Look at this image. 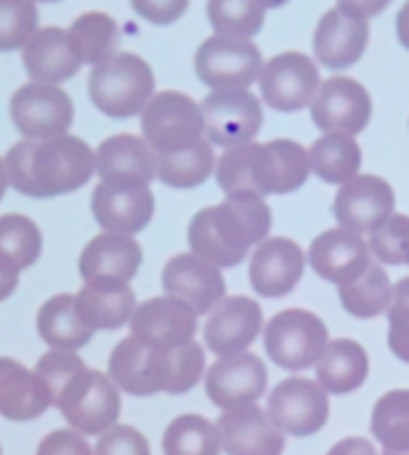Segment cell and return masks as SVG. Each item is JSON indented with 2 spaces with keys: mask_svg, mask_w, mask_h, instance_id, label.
I'll list each match as a JSON object with an SVG mask.
<instances>
[{
  "mask_svg": "<svg viewBox=\"0 0 409 455\" xmlns=\"http://www.w3.org/2000/svg\"><path fill=\"white\" fill-rule=\"evenodd\" d=\"M8 187L24 197L51 200L85 187L96 173V149L72 136L61 133L53 139H21L5 155Z\"/></svg>",
  "mask_w": 409,
  "mask_h": 455,
  "instance_id": "cell-1",
  "label": "cell"
},
{
  "mask_svg": "<svg viewBox=\"0 0 409 455\" xmlns=\"http://www.w3.org/2000/svg\"><path fill=\"white\" fill-rule=\"evenodd\" d=\"M271 224L274 216L266 197L226 195L224 203L194 213L186 232L189 251L221 272L234 269L269 237Z\"/></svg>",
  "mask_w": 409,
  "mask_h": 455,
  "instance_id": "cell-2",
  "label": "cell"
},
{
  "mask_svg": "<svg viewBox=\"0 0 409 455\" xmlns=\"http://www.w3.org/2000/svg\"><path fill=\"white\" fill-rule=\"evenodd\" d=\"M88 93L98 112L114 120H128L141 115L154 96V72L138 53L117 51L106 61L90 67Z\"/></svg>",
  "mask_w": 409,
  "mask_h": 455,
  "instance_id": "cell-3",
  "label": "cell"
},
{
  "mask_svg": "<svg viewBox=\"0 0 409 455\" xmlns=\"http://www.w3.org/2000/svg\"><path fill=\"white\" fill-rule=\"evenodd\" d=\"M330 344L327 325L309 309H285L263 325V349L282 371H311Z\"/></svg>",
  "mask_w": 409,
  "mask_h": 455,
  "instance_id": "cell-4",
  "label": "cell"
},
{
  "mask_svg": "<svg viewBox=\"0 0 409 455\" xmlns=\"http://www.w3.org/2000/svg\"><path fill=\"white\" fill-rule=\"evenodd\" d=\"M141 136L157 155L181 152L205 139L202 107L184 91H162L141 112Z\"/></svg>",
  "mask_w": 409,
  "mask_h": 455,
  "instance_id": "cell-5",
  "label": "cell"
},
{
  "mask_svg": "<svg viewBox=\"0 0 409 455\" xmlns=\"http://www.w3.org/2000/svg\"><path fill=\"white\" fill-rule=\"evenodd\" d=\"M120 395L122 392L112 384L106 373L85 368L61 392V397L56 400V408L69 424V429L98 437L106 429L120 424V413H122Z\"/></svg>",
  "mask_w": 409,
  "mask_h": 455,
  "instance_id": "cell-6",
  "label": "cell"
},
{
  "mask_svg": "<svg viewBox=\"0 0 409 455\" xmlns=\"http://www.w3.org/2000/svg\"><path fill=\"white\" fill-rule=\"evenodd\" d=\"M202 107L205 139L213 147L232 149L256 141L263 128V104L250 88L210 91Z\"/></svg>",
  "mask_w": 409,
  "mask_h": 455,
  "instance_id": "cell-7",
  "label": "cell"
},
{
  "mask_svg": "<svg viewBox=\"0 0 409 455\" xmlns=\"http://www.w3.org/2000/svg\"><path fill=\"white\" fill-rule=\"evenodd\" d=\"M8 117L21 133V139L43 141L69 133V125L75 120V104L61 85L29 80L13 91L8 101Z\"/></svg>",
  "mask_w": 409,
  "mask_h": 455,
  "instance_id": "cell-8",
  "label": "cell"
},
{
  "mask_svg": "<svg viewBox=\"0 0 409 455\" xmlns=\"http://www.w3.org/2000/svg\"><path fill=\"white\" fill-rule=\"evenodd\" d=\"M263 69L261 48L253 40H232L210 35L194 53V72L210 91L250 88Z\"/></svg>",
  "mask_w": 409,
  "mask_h": 455,
  "instance_id": "cell-9",
  "label": "cell"
},
{
  "mask_svg": "<svg viewBox=\"0 0 409 455\" xmlns=\"http://www.w3.org/2000/svg\"><path fill=\"white\" fill-rule=\"evenodd\" d=\"M269 419L285 437H311L330 419V395L317 379L293 376L269 392Z\"/></svg>",
  "mask_w": 409,
  "mask_h": 455,
  "instance_id": "cell-10",
  "label": "cell"
},
{
  "mask_svg": "<svg viewBox=\"0 0 409 455\" xmlns=\"http://www.w3.org/2000/svg\"><path fill=\"white\" fill-rule=\"evenodd\" d=\"M258 85H261V99L271 109L290 115V112H301L311 107L322 85V75H319L317 61L309 53L285 51L263 61Z\"/></svg>",
  "mask_w": 409,
  "mask_h": 455,
  "instance_id": "cell-11",
  "label": "cell"
},
{
  "mask_svg": "<svg viewBox=\"0 0 409 455\" xmlns=\"http://www.w3.org/2000/svg\"><path fill=\"white\" fill-rule=\"evenodd\" d=\"M394 213H397L394 187L375 173H359L351 181L341 184L333 200V216L338 227L357 232L362 237L381 229Z\"/></svg>",
  "mask_w": 409,
  "mask_h": 455,
  "instance_id": "cell-12",
  "label": "cell"
},
{
  "mask_svg": "<svg viewBox=\"0 0 409 455\" xmlns=\"http://www.w3.org/2000/svg\"><path fill=\"white\" fill-rule=\"evenodd\" d=\"M106 376L125 395L133 397L160 395L168 389V379H170V349H160L136 336H128L112 349Z\"/></svg>",
  "mask_w": 409,
  "mask_h": 455,
  "instance_id": "cell-13",
  "label": "cell"
},
{
  "mask_svg": "<svg viewBox=\"0 0 409 455\" xmlns=\"http://www.w3.org/2000/svg\"><path fill=\"white\" fill-rule=\"evenodd\" d=\"M309 109L314 125L322 133L359 136L373 120V96L359 80L335 75L330 80H322Z\"/></svg>",
  "mask_w": 409,
  "mask_h": 455,
  "instance_id": "cell-14",
  "label": "cell"
},
{
  "mask_svg": "<svg viewBox=\"0 0 409 455\" xmlns=\"http://www.w3.org/2000/svg\"><path fill=\"white\" fill-rule=\"evenodd\" d=\"M266 389H269V371L263 360L253 352L221 357L205 371L208 400L221 411L258 405Z\"/></svg>",
  "mask_w": 409,
  "mask_h": 455,
  "instance_id": "cell-15",
  "label": "cell"
},
{
  "mask_svg": "<svg viewBox=\"0 0 409 455\" xmlns=\"http://www.w3.org/2000/svg\"><path fill=\"white\" fill-rule=\"evenodd\" d=\"M263 333L261 304L248 296H226L205 320L202 339L205 349L221 357H234L248 352Z\"/></svg>",
  "mask_w": 409,
  "mask_h": 455,
  "instance_id": "cell-16",
  "label": "cell"
},
{
  "mask_svg": "<svg viewBox=\"0 0 409 455\" xmlns=\"http://www.w3.org/2000/svg\"><path fill=\"white\" fill-rule=\"evenodd\" d=\"M90 211L104 232L136 237L154 216V195L149 184L98 181L90 195Z\"/></svg>",
  "mask_w": 409,
  "mask_h": 455,
  "instance_id": "cell-17",
  "label": "cell"
},
{
  "mask_svg": "<svg viewBox=\"0 0 409 455\" xmlns=\"http://www.w3.org/2000/svg\"><path fill=\"white\" fill-rule=\"evenodd\" d=\"M162 291L165 296H173L184 301L197 317L210 315L224 299H226V280L224 272L205 259L189 253L173 256L162 267Z\"/></svg>",
  "mask_w": 409,
  "mask_h": 455,
  "instance_id": "cell-18",
  "label": "cell"
},
{
  "mask_svg": "<svg viewBox=\"0 0 409 455\" xmlns=\"http://www.w3.org/2000/svg\"><path fill=\"white\" fill-rule=\"evenodd\" d=\"M370 40V21L335 5L322 13L314 29V61H319L327 69H349L354 67Z\"/></svg>",
  "mask_w": 409,
  "mask_h": 455,
  "instance_id": "cell-19",
  "label": "cell"
},
{
  "mask_svg": "<svg viewBox=\"0 0 409 455\" xmlns=\"http://www.w3.org/2000/svg\"><path fill=\"white\" fill-rule=\"evenodd\" d=\"M253 173L261 197L298 192L311 176L309 149L293 139L253 141Z\"/></svg>",
  "mask_w": 409,
  "mask_h": 455,
  "instance_id": "cell-20",
  "label": "cell"
},
{
  "mask_svg": "<svg viewBox=\"0 0 409 455\" xmlns=\"http://www.w3.org/2000/svg\"><path fill=\"white\" fill-rule=\"evenodd\" d=\"M144 264V251L136 237L101 232L80 253L77 269L90 285H130Z\"/></svg>",
  "mask_w": 409,
  "mask_h": 455,
  "instance_id": "cell-21",
  "label": "cell"
},
{
  "mask_svg": "<svg viewBox=\"0 0 409 455\" xmlns=\"http://www.w3.org/2000/svg\"><path fill=\"white\" fill-rule=\"evenodd\" d=\"M306 269L303 248L290 237H266L250 256L248 277L258 296L282 299L295 291Z\"/></svg>",
  "mask_w": 409,
  "mask_h": 455,
  "instance_id": "cell-22",
  "label": "cell"
},
{
  "mask_svg": "<svg viewBox=\"0 0 409 455\" xmlns=\"http://www.w3.org/2000/svg\"><path fill=\"white\" fill-rule=\"evenodd\" d=\"M306 264L327 283L333 285H346L357 280L370 264V248L367 240L357 232H349L343 227L327 229L317 235L306 251Z\"/></svg>",
  "mask_w": 409,
  "mask_h": 455,
  "instance_id": "cell-23",
  "label": "cell"
},
{
  "mask_svg": "<svg viewBox=\"0 0 409 455\" xmlns=\"http://www.w3.org/2000/svg\"><path fill=\"white\" fill-rule=\"evenodd\" d=\"M197 315L173 296H157L136 307L130 317V336L160 347V349H178L194 341L197 333Z\"/></svg>",
  "mask_w": 409,
  "mask_h": 455,
  "instance_id": "cell-24",
  "label": "cell"
},
{
  "mask_svg": "<svg viewBox=\"0 0 409 455\" xmlns=\"http://www.w3.org/2000/svg\"><path fill=\"white\" fill-rule=\"evenodd\" d=\"M221 451L226 455H282L285 435L258 405L224 411L216 421Z\"/></svg>",
  "mask_w": 409,
  "mask_h": 455,
  "instance_id": "cell-25",
  "label": "cell"
},
{
  "mask_svg": "<svg viewBox=\"0 0 409 455\" xmlns=\"http://www.w3.org/2000/svg\"><path fill=\"white\" fill-rule=\"evenodd\" d=\"M21 61L29 80L45 85H61L83 67L69 32L61 27H40L21 48Z\"/></svg>",
  "mask_w": 409,
  "mask_h": 455,
  "instance_id": "cell-26",
  "label": "cell"
},
{
  "mask_svg": "<svg viewBox=\"0 0 409 455\" xmlns=\"http://www.w3.org/2000/svg\"><path fill=\"white\" fill-rule=\"evenodd\" d=\"M96 173L101 181L114 184H152L157 179V152L144 136H109L96 149Z\"/></svg>",
  "mask_w": 409,
  "mask_h": 455,
  "instance_id": "cell-27",
  "label": "cell"
},
{
  "mask_svg": "<svg viewBox=\"0 0 409 455\" xmlns=\"http://www.w3.org/2000/svg\"><path fill=\"white\" fill-rule=\"evenodd\" d=\"M53 408L45 381L19 360L0 357V416L8 421H35Z\"/></svg>",
  "mask_w": 409,
  "mask_h": 455,
  "instance_id": "cell-28",
  "label": "cell"
},
{
  "mask_svg": "<svg viewBox=\"0 0 409 455\" xmlns=\"http://www.w3.org/2000/svg\"><path fill=\"white\" fill-rule=\"evenodd\" d=\"M367 373H370L367 349L354 339L330 341L322 360L317 363V384L333 397L357 392L367 381Z\"/></svg>",
  "mask_w": 409,
  "mask_h": 455,
  "instance_id": "cell-29",
  "label": "cell"
},
{
  "mask_svg": "<svg viewBox=\"0 0 409 455\" xmlns=\"http://www.w3.org/2000/svg\"><path fill=\"white\" fill-rule=\"evenodd\" d=\"M75 304L83 323L93 333L130 325V317L138 307L130 285H90V283H85L75 293Z\"/></svg>",
  "mask_w": 409,
  "mask_h": 455,
  "instance_id": "cell-30",
  "label": "cell"
},
{
  "mask_svg": "<svg viewBox=\"0 0 409 455\" xmlns=\"http://www.w3.org/2000/svg\"><path fill=\"white\" fill-rule=\"evenodd\" d=\"M37 336L51 347V349H67V352H80L88 347L93 339V331L83 323L75 296L72 293H59L51 296L40 312H37Z\"/></svg>",
  "mask_w": 409,
  "mask_h": 455,
  "instance_id": "cell-31",
  "label": "cell"
},
{
  "mask_svg": "<svg viewBox=\"0 0 409 455\" xmlns=\"http://www.w3.org/2000/svg\"><path fill=\"white\" fill-rule=\"evenodd\" d=\"M311 173L325 184H346L362 171V147L349 133H322L309 147Z\"/></svg>",
  "mask_w": 409,
  "mask_h": 455,
  "instance_id": "cell-32",
  "label": "cell"
},
{
  "mask_svg": "<svg viewBox=\"0 0 409 455\" xmlns=\"http://www.w3.org/2000/svg\"><path fill=\"white\" fill-rule=\"evenodd\" d=\"M338 296L349 315H354L359 320H373V317L389 312L391 296H394V283H391L386 267L373 261L357 280L338 285Z\"/></svg>",
  "mask_w": 409,
  "mask_h": 455,
  "instance_id": "cell-33",
  "label": "cell"
},
{
  "mask_svg": "<svg viewBox=\"0 0 409 455\" xmlns=\"http://www.w3.org/2000/svg\"><path fill=\"white\" fill-rule=\"evenodd\" d=\"M216 160L213 144L200 139L181 152L157 155V179L173 189H194L216 173Z\"/></svg>",
  "mask_w": 409,
  "mask_h": 455,
  "instance_id": "cell-34",
  "label": "cell"
},
{
  "mask_svg": "<svg viewBox=\"0 0 409 455\" xmlns=\"http://www.w3.org/2000/svg\"><path fill=\"white\" fill-rule=\"evenodd\" d=\"M69 37L83 59V64H101L106 61L109 56L117 53V45H120V27L117 21L104 13V11H88V13H80L72 24H69Z\"/></svg>",
  "mask_w": 409,
  "mask_h": 455,
  "instance_id": "cell-35",
  "label": "cell"
},
{
  "mask_svg": "<svg viewBox=\"0 0 409 455\" xmlns=\"http://www.w3.org/2000/svg\"><path fill=\"white\" fill-rule=\"evenodd\" d=\"M165 455H221V440L213 421L200 413H184L173 419L162 435Z\"/></svg>",
  "mask_w": 409,
  "mask_h": 455,
  "instance_id": "cell-36",
  "label": "cell"
},
{
  "mask_svg": "<svg viewBox=\"0 0 409 455\" xmlns=\"http://www.w3.org/2000/svg\"><path fill=\"white\" fill-rule=\"evenodd\" d=\"M266 8L261 0H208V21L213 35L232 40H253L263 29Z\"/></svg>",
  "mask_w": 409,
  "mask_h": 455,
  "instance_id": "cell-37",
  "label": "cell"
},
{
  "mask_svg": "<svg viewBox=\"0 0 409 455\" xmlns=\"http://www.w3.org/2000/svg\"><path fill=\"white\" fill-rule=\"evenodd\" d=\"M370 432L389 451L409 448V389L386 392L375 403L373 419H370Z\"/></svg>",
  "mask_w": 409,
  "mask_h": 455,
  "instance_id": "cell-38",
  "label": "cell"
},
{
  "mask_svg": "<svg viewBox=\"0 0 409 455\" xmlns=\"http://www.w3.org/2000/svg\"><path fill=\"white\" fill-rule=\"evenodd\" d=\"M0 253L8 256L19 269L35 267L43 253L40 227L29 216H21V213L0 216Z\"/></svg>",
  "mask_w": 409,
  "mask_h": 455,
  "instance_id": "cell-39",
  "label": "cell"
},
{
  "mask_svg": "<svg viewBox=\"0 0 409 455\" xmlns=\"http://www.w3.org/2000/svg\"><path fill=\"white\" fill-rule=\"evenodd\" d=\"M35 0H0V53L24 48L37 27Z\"/></svg>",
  "mask_w": 409,
  "mask_h": 455,
  "instance_id": "cell-40",
  "label": "cell"
},
{
  "mask_svg": "<svg viewBox=\"0 0 409 455\" xmlns=\"http://www.w3.org/2000/svg\"><path fill=\"white\" fill-rule=\"evenodd\" d=\"M373 261L383 267L409 264V216L394 213L381 229H375L367 240Z\"/></svg>",
  "mask_w": 409,
  "mask_h": 455,
  "instance_id": "cell-41",
  "label": "cell"
},
{
  "mask_svg": "<svg viewBox=\"0 0 409 455\" xmlns=\"http://www.w3.org/2000/svg\"><path fill=\"white\" fill-rule=\"evenodd\" d=\"M205 347L192 341L178 349H170V379L168 395H186L205 379Z\"/></svg>",
  "mask_w": 409,
  "mask_h": 455,
  "instance_id": "cell-42",
  "label": "cell"
},
{
  "mask_svg": "<svg viewBox=\"0 0 409 455\" xmlns=\"http://www.w3.org/2000/svg\"><path fill=\"white\" fill-rule=\"evenodd\" d=\"M88 365L83 363V357L77 352H67V349H51L45 352L37 365H35V373L45 381V387L51 389L53 395V405L56 400L61 397V392L69 387V381L75 376H80Z\"/></svg>",
  "mask_w": 409,
  "mask_h": 455,
  "instance_id": "cell-43",
  "label": "cell"
},
{
  "mask_svg": "<svg viewBox=\"0 0 409 455\" xmlns=\"http://www.w3.org/2000/svg\"><path fill=\"white\" fill-rule=\"evenodd\" d=\"M389 349L397 360L409 365V277L394 285L389 307Z\"/></svg>",
  "mask_w": 409,
  "mask_h": 455,
  "instance_id": "cell-44",
  "label": "cell"
},
{
  "mask_svg": "<svg viewBox=\"0 0 409 455\" xmlns=\"http://www.w3.org/2000/svg\"><path fill=\"white\" fill-rule=\"evenodd\" d=\"M93 455H152L146 437L125 424H117L96 437Z\"/></svg>",
  "mask_w": 409,
  "mask_h": 455,
  "instance_id": "cell-45",
  "label": "cell"
},
{
  "mask_svg": "<svg viewBox=\"0 0 409 455\" xmlns=\"http://www.w3.org/2000/svg\"><path fill=\"white\" fill-rule=\"evenodd\" d=\"M136 16L154 27H170L189 11V0H130Z\"/></svg>",
  "mask_w": 409,
  "mask_h": 455,
  "instance_id": "cell-46",
  "label": "cell"
},
{
  "mask_svg": "<svg viewBox=\"0 0 409 455\" xmlns=\"http://www.w3.org/2000/svg\"><path fill=\"white\" fill-rule=\"evenodd\" d=\"M35 455H93V448L88 445L85 435L75 429H56L40 440Z\"/></svg>",
  "mask_w": 409,
  "mask_h": 455,
  "instance_id": "cell-47",
  "label": "cell"
},
{
  "mask_svg": "<svg viewBox=\"0 0 409 455\" xmlns=\"http://www.w3.org/2000/svg\"><path fill=\"white\" fill-rule=\"evenodd\" d=\"M19 272L21 269L8 256L0 253V301L11 299L16 293V288H19Z\"/></svg>",
  "mask_w": 409,
  "mask_h": 455,
  "instance_id": "cell-48",
  "label": "cell"
},
{
  "mask_svg": "<svg viewBox=\"0 0 409 455\" xmlns=\"http://www.w3.org/2000/svg\"><path fill=\"white\" fill-rule=\"evenodd\" d=\"M338 5L370 21L373 16L383 13L391 5V0H338Z\"/></svg>",
  "mask_w": 409,
  "mask_h": 455,
  "instance_id": "cell-49",
  "label": "cell"
},
{
  "mask_svg": "<svg viewBox=\"0 0 409 455\" xmlns=\"http://www.w3.org/2000/svg\"><path fill=\"white\" fill-rule=\"evenodd\" d=\"M327 455H381L367 437H346L335 443Z\"/></svg>",
  "mask_w": 409,
  "mask_h": 455,
  "instance_id": "cell-50",
  "label": "cell"
},
{
  "mask_svg": "<svg viewBox=\"0 0 409 455\" xmlns=\"http://www.w3.org/2000/svg\"><path fill=\"white\" fill-rule=\"evenodd\" d=\"M397 40L409 51V0L397 13Z\"/></svg>",
  "mask_w": 409,
  "mask_h": 455,
  "instance_id": "cell-51",
  "label": "cell"
},
{
  "mask_svg": "<svg viewBox=\"0 0 409 455\" xmlns=\"http://www.w3.org/2000/svg\"><path fill=\"white\" fill-rule=\"evenodd\" d=\"M5 189H8V176H5V163H3V157H0V200H3V195H5Z\"/></svg>",
  "mask_w": 409,
  "mask_h": 455,
  "instance_id": "cell-52",
  "label": "cell"
},
{
  "mask_svg": "<svg viewBox=\"0 0 409 455\" xmlns=\"http://www.w3.org/2000/svg\"><path fill=\"white\" fill-rule=\"evenodd\" d=\"M263 3V8L266 11H271V8H282V5H287L290 0H261Z\"/></svg>",
  "mask_w": 409,
  "mask_h": 455,
  "instance_id": "cell-53",
  "label": "cell"
},
{
  "mask_svg": "<svg viewBox=\"0 0 409 455\" xmlns=\"http://www.w3.org/2000/svg\"><path fill=\"white\" fill-rule=\"evenodd\" d=\"M381 455H409V448H405V451H389V448H383Z\"/></svg>",
  "mask_w": 409,
  "mask_h": 455,
  "instance_id": "cell-54",
  "label": "cell"
},
{
  "mask_svg": "<svg viewBox=\"0 0 409 455\" xmlns=\"http://www.w3.org/2000/svg\"><path fill=\"white\" fill-rule=\"evenodd\" d=\"M35 3H59V0H35Z\"/></svg>",
  "mask_w": 409,
  "mask_h": 455,
  "instance_id": "cell-55",
  "label": "cell"
},
{
  "mask_svg": "<svg viewBox=\"0 0 409 455\" xmlns=\"http://www.w3.org/2000/svg\"><path fill=\"white\" fill-rule=\"evenodd\" d=\"M0 455H3V448H0Z\"/></svg>",
  "mask_w": 409,
  "mask_h": 455,
  "instance_id": "cell-56",
  "label": "cell"
}]
</instances>
